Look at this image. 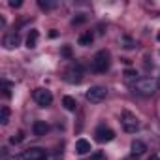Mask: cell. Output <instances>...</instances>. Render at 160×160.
<instances>
[{"label": "cell", "mask_w": 160, "mask_h": 160, "mask_svg": "<svg viewBox=\"0 0 160 160\" xmlns=\"http://www.w3.org/2000/svg\"><path fill=\"white\" fill-rule=\"evenodd\" d=\"M132 89H134V92H138L141 96H151V94H154L160 89V81L154 79V77H141V79H138V81L134 83Z\"/></svg>", "instance_id": "cell-1"}, {"label": "cell", "mask_w": 160, "mask_h": 160, "mask_svg": "<svg viewBox=\"0 0 160 160\" xmlns=\"http://www.w3.org/2000/svg\"><path fill=\"white\" fill-rule=\"evenodd\" d=\"M109 64H111V60H109V53L108 51H98L94 57H92V70L96 72V73H106L108 70H109Z\"/></svg>", "instance_id": "cell-2"}, {"label": "cell", "mask_w": 160, "mask_h": 160, "mask_svg": "<svg viewBox=\"0 0 160 160\" xmlns=\"http://www.w3.org/2000/svg\"><path fill=\"white\" fill-rule=\"evenodd\" d=\"M45 158H47V151L45 149H42V147H30L25 152L17 154L13 160H45Z\"/></svg>", "instance_id": "cell-3"}, {"label": "cell", "mask_w": 160, "mask_h": 160, "mask_svg": "<svg viewBox=\"0 0 160 160\" xmlns=\"http://www.w3.org/2000/svg\"><path fill=\"white\" fill-rule=\"evenodd\" d=\"M121 124H122V128H124L126 132H130V134H134L136 130H139V119H138L134 113H130V111H122V115H121Z\"/></svg>", "instance_id": "cell-4"}, {"label": "cell", "mask_w": 160, "mask_h": 160, "mask_svg": "<svg viewBox=\"0 0 160 160\" xmlns=\"http://www.w3.org/2000/svg\"><path fill=\"white\" fill-rule=\"evenodd\" d=\"M87 100L91 102V104H100L106 96H108V89L106 87H102V85H94V87H91L89 91H87Z\"/></svg>", "instance_id": "cell-5"}, {"label": "cell", "mask_w": 160, "mask_h": 160, "mask_svg": "<svg viewBox=\"0 0 160 160\" xmlns=\"http://www.w3.org/2000/svg\"><path fill=\"white\" fill-rule=\"evenodd\" d=\"M83 79V66H81V62H75V64H72L68 70H66V81H70V83H79Z\"/></svg>", "instance_id": "cell-6"}, {"label": "cell", "mask_w": 160, "mask_h": 160, "mask_svg": "<svg viewBox=\"0 0 160 160\" xmlns=\"http://www.w3.org/2000/svg\"><path fill=\"white\" fill-rule=\"evenodd\" d=\"M34 102H36L40 108L51 106V104H53V94H51V91H47V89H36V91H34Z\"/></svg>", "instance_id": "cell-7"}, {"label": "cell", "mask_w": 160, "mask_h": 160, "mask_svg": "<svg viewBox=\"0 0 160 160\" xmlns=\"http://www.w3.org/2000/svg\"><path fill=\"white\" fill-rule=\"evenodd\" d=\"M94 136H96V141H100V143H108V141L115 139V132H113L109 126H104V124L96 128Z\"/></svg>", "instance_id": "cell-8"}, {"label": "cell", "mask_w": 160, "mask_h": 160, "mask_svg": "<svg viewBox=\"0 0 160 160\" xmlns=\"http://www.w3.org/2000/svg\"><path fill=\"white\" fill-rule=\"evenodd\" d=\"M2 45H4L6 49H15V47L19 45V34H15V32L6 34L4 40H2Z\"/></svg>", "instance_id": "cell-9"}, {"label": "cell", "mask_w": 160, "mask_h": 160, "mask_svg": "<svg viewBox=\"0 0 160 160\" xmlns=\"http://www.w3.org/2000/svg\"><path fill=\"white\" fill-rule=\"evenodd\" d=\"M32 132H34V136L42 138V136H45V134L49 132V124H47L45 121H34V124H32Z\"/></svg>", "instance_id": "cell-10"}, {"label": "cell", "mask_w": 160, "mask_h": 160, "mask_svg": "<svg viewBox=\"0 0 160 160\" xmlns=\"http://www.w3.org/2000/svg\"><path fill=\"white\" fill-rule=\"evenodd\" d=\"M92 149H91V141H87V139H83V138H79L77 141H75V152L77 154H87V152H91Z\"/></svg>", "instance_id": "cell-11"}, {"label": "cell", "mask_w": 160, "mask_h": 160, "mask_svg": "<svg viewBox=\"0 0 160 160\" xmlns=\"http://www.w3.org/2000/svg\"><path fill=\"white\" fill-rule=\"evenodd\" d=\"M130 149H132V154H134V156H139V154H143V152L147 151V145H145L143 141H139V139H134L132 145H130Z\"/></svg>", "instance_id": "cell-12"}, {"label": "cell", "mask_w": 160, "mask_h": 160, "mask_svg": "<svg viewBox=\"0 0 160 160\" xmlns=\"http://www.w3.org/2000/svg\"><path fill=\"white\" fill-rule=\"evenodd\" d=\"M38 38H40V34H38V30H30L28 32V36H27V47L28 49H34L36 45H38Z\"/></svg>", "instance_id": "cell-13"}, {"label": "cell", "mask_w": 160, "mask_h": 160, "mask_svg": "<svg viewBox=\"0 0 160 160\" xmlns=\"http://www.w3.org/2000/svg\"><path fill=\"white\" fill-rule=\"evenodd\" d=\"M77 42H79V45L87 47V45H91V43L94 42V34H92L91 30H89V32H83L81 36H79V40H77Z\"/></svg>", "instance_id": "cell-14"}, {"label": "cell", "mask_w": 160, "mask_h": 160, "mask_svg": "<svg viewBox=\"0 0 160 160\" xmlns=\"http://www.w3.org/2000/svg\"><path fill=\"white\" fill-rule=\"evenodd\" d=\"M62 106H64L68 111H75V109H77V102H75V98H72V96H64V98H62Z\"/></svg>", "instance_id": "cell-15"}, {"label": "cell", "mask_w": 160, "mask_h": 160, "mask_svg": "<svg viewBox=\"0 0 160 160\" xmlns=\"http://www.w3.org/2000/svg\"><path fill=\"white\" fill-rule=\"evenodd\" d=\"M10 115H12L10 108L4 106L2 109H0V122H2V124H8V122H10Z\"/></svg>", "instance_id": "cell-16"}, {"label": "cell", "mask_w": 160, "mask_h": 160, "mask_svg": "<svg viewBox=\"0 0 160 160\" xmlns=\"http://www.w3.org/2000/svg\"><path fill=\"white\" fill-rule=\"evenodd\" d=\"M23 139H25V132H23V130H19L17 134H13V136L10 138V143H13V145H15V143H21Z\"/></svg>", "instance_id": "cell-17"}, {"label": "cell", "mask_w": 160, "mask_h": 160, "mask_svg": "<svg viewBox=\"0 0 160 160\" xmlns=\"http://www.w3.org/2000/svg\"><path fill=\"white\" fill-rule=\"evenodd\" d=\"M2 92H4L6 98L12 96V83H10V81H2Z\"/></svg>", "instance_id": "cell-18"}, {"label": "cell", "mask_w": 160, "mask_h": 160, "mask_svg": "<svg viewBox=\"0 0 160 160\" xmlns=\"http://www.w3.org/2000/svg\"><path fill=\"white\" fill-rule=\"evenodd\" d=\"M38 6H40L42 10H53V8H55V2H43V0H40Z\"/></svg>", "instance_id": "cell-19"}, {"label": "cell", "mask_w": 160, "mask_h": 160, "mask_svg": "<svg viewBox=\"0 0 160 160\" xmlns=\"http://www.w3.org/2000/svg\"><path fill=\"white\" fill-rule=\"evenodd\" d=\"M87 21V17L83 15V13H79V17H73L72 19V25H81V23H85Z\"/></svg>", "instance_id": "cell-20"}, {"label": "cell", "mask_w": 160, "mask_h": 160, "mask_svg": "<svg viewBox=\"0 0 160 160\" xmlns=\"http://www.w3.org/2000/svg\"><path fill=\"white\" fill-rule=\"evenodd\" d=\"M91 160H106V154L102 151H96V152L91 154Z\"/></svg>", "instance_id": "cell-21"}, {"label": "cell", "mask_w": 160, "mask_h": 160, "mask_svg": "<svg viewBox=\"0 0 160 160\" xmlns=\"http://www.w3.org/2000/svg\"><path fill=\"white\" fill-rule=\"evenodd\" d=\"M136 75H138L136 70H126V72H124V77H126V79H134Z\"/></svg>", "instance_id": "cell-22"}, {"label": "cell", "mask_w": 160, "mask_h": 160, "mask_svg": "<svg viewBox=\"0 0 160 160\" xmlns=\"http://www.w3.org/2000/svg\"><path fill=\"white\" fill-rule=\"evenodd\" d=\"M62 57H66V58H70L72 57V49L66 45V47H62Z\"/></svg>", "instance_id": "cell-23"}, {"label": "cell", "mask_w": 160, "mask_h": 160, "mask_svg": "<svg viewBox=\"0 0 160 160\" xmlns=\"http://www.w3.org/2000/svg\"><path fill=\"white\" fill-rule=\"evenodd\" d=\"M21 4H23L21 0H10V6H12V8H19Z\"/></svg>", "instance_id": "cell-24"}, {"label": "cell", "mask_w": 160, "mask_h": 160, "mask_svg": "<svg viewBox=\"0 0 160 160\" xmlns=\"http://www.w3.org/2000/svg\"><path fill=\"white\" fill-rule=\"evenodd\" d=\"M149 160H160V158H158V154H151V156H149Z\"/></svg>", "instance_id": "cell-25"}, {"label": "cell", "mask_w": 160, "mask_h": 160, "mask_svg": "<svg viewBox=\"0 0 160 160\" xmlns=\"http://www.w3.org/2000/svg\"><path fill=\"white\" fill-rule=\"evenodd\" d=\"M156 40H158V42H160V30H158V34H156Z\"/></svg>", "instance_id": "cell-26"}]
</instances>
